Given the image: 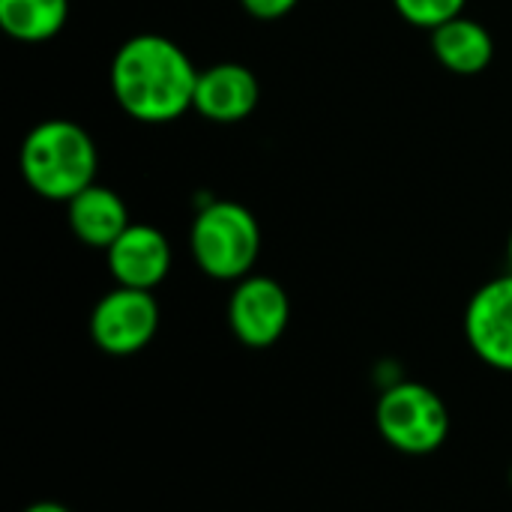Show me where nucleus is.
I'll return each instance as SVG.
<instances>
[{"mask_svg": "<svg viewBox=\"0 0 512 512\" xmlns=\"http://www.w3.org/2000/svg\"><path fill=\"white\" fill-rule=\"evenodd\" d=\"M189 246L201 273L216 282H240L261 255V228L243 204L210 201L192 219Z\"/></svg>", "mask_w": 512, "mask_h": 512, "instance_id": "7ed1b4c3", "label": "nucleus"}, {"mask_svg": "<svg viewBox=\"0 0 512 512\" xmlns=\"http://www.w3.org/2000/svg\"><path fill=\"white\" fill-rule=\"evenodd\" d=\"M432 51L456 75H477L492 63L495 42L492 33L474 18H453L432 30Z\"/></svg>", "mask_w": 512, "mask_h": 512, "instance_id": "9b49d317", "label": "nucleus"}, {"mask_svg": "<svg viewBox=\"0 0 512 512\" xmlns=\"http://www.w3.org/2000/svg\"><path fill=\"white\" fill-rule=\"evenodd\" d=\"M108 273L123 288L153 291L171 273V243L153 225H129L108 249Z\"/></svg>", "mask_w": 512, "mask_h": 512, "instance_id": "6e6552de", "label": "nucleus"}, {"mask_svg": "<svg viewBox=\"0 0 512 512\" xmlns=\"http://www.w3.org/2000/svg\"><path fill=\"white\" fill-rule=\"evenodd\" d=\"M159 330V306L153 291L123 288L102 294L90 312V339L102 354L132 357L144 351Z\"/></svg>", "mask_w": 512, "mask_h": 512, "instance_id": "39448f33", "label": "nucleus"}, {"mask_svg": "<svg viewBox=\"0 0 512 512\" xmlns=\"http://www.w3.org/2000/svg\"><path fill=\"white\" fill-rule=\"evenodd\" d=\"M21 512H72V510H69V507H63V504H57V501H36V504L24 507Z\"/></svg>", "mask_w": 512, "mask_h": 512, "instance_id": "2eb2a0df", "label": "nucleus"}, {"mask_svg": "<svg viewBox=\"0 0 512 512\" xmlns=\"http://www.w3.org/2000/svg\"><path fill=\"white\" fill-rule=\"evenodd\" d=\"M261 99V84L255 72L243 63H216L198 72L195 111L213 123L246 120Z\"/></svg>", "mask_w": 512, "mask_h": 512, "instance_id": "1a4fd4ad", "label": "nucleus"}, {"mask_svg": "<svg viewBox=\"0 0 512 512\" xmlns=\"http://www.w3.org/2000/svg\"><path fill=\"white\" fill-rule=\"evenodd\" d=\"M240 3L249 15H255L261 21H273V18L288 15L300 0H240Z\"/></svg>", "mask_w": 512, "mask_h": 512, "instance_id": "4468645a", "label": "nucleus"}, {"mask_svg": "<svg viewBox=\"0 0 512 512\" xmlns=\"http://www.w3.org/2000/svg\"><path fill=\"white\" fill-rule=\"evenodd\" d=\"M507 258H510V273H512V234H510V243H507Z\"/></svg>", "mask_w": 512, "mask_h": 512, "instance_id": "dca6fc26", "label": "nucleus"}, {"mask_svg": "<svg viewBox=\"0 0 512 512\" xmlns=\"http://www.w3.org/2000/svg\"><path fill=\"white\" fill-rule=\"evenodd\" d=\"M291 324L288 291L270 276H246L234 282L228 300V327L246 348L276 345Z\"/></svg>", "mask_w": 512, "mask_h": 512, "instance_id": "423d86ee", "label": "nucleus"}, {"mask_svg": "<svg viewBox=\"0 0 512 512\" xmlns=\"http://www.w3.org/2000/svg\"><path fill=\"white\" fill-rule=\"evenodd\" d=\"M21 177L48 201L69 204L96 183L99 153L87 129L72 120H42L21 141Z\"/></svg>", "mask_w": 512, "mask_h": 512, "instance_id": "f03ea898", "label": "nucleus"}, {"mask_svg": "<svg viewBox=\"0 0 512 512\" xmlns=\"http://www.w3.org/2000/svg\"><path fill=\"white\" fill-rule=\"evenodd\" d=\"M378 435L405 456H429L450 438V408L420 381H399L381 390L375 405Z\"/></svg>", "mask_w": 512, "mask_h": 512, "instance_id": "20e7f679", "label": "nucleus"}, {"mask_svg": "<svg viewBox=\"0 0 512 512\" xmlns=\"http://www.w3.org/2000/svg\"><path fill=\"white\" fill-rule=\"evenodd\" d=\"M510 483H512V468H510Z\"/></svg>", "mask_w": 512, "mask_h": 512, "instance_id": "f3484780", "label": "nucleus"}, {"mask_svg": "<svg viewBox=\"0 0 512 512\" xmlns=\"http://www.w3.org/2000/svg\"><path fill=\"white\" fill-rule=\"evenodd\" d=\"M465 339L492 369L512 372V273L486 282L465 309Z\"/></svg>", "mask_w": 512, "mask_h": 512, "instance_id": "0eeeda50", "label": "nucleus"}, {"mask_svg": "<svg viewBox=\"0 0 512 512\" xmlns=\"http://www.w3.org/2000/svg\"><path fill=\"white\" fill-rule=\"evenodd\" d=\"M72 234L90 249H108L132 222L123 198L108 186H87L66 204Z\"/></svg>", "mask_w": 512, "mask_h": 512, "instance_id": "9d476101", "label": "nucleus"}, {"mask_svg": "<svg viewBox=\"0 0 512 512\" xmlns=\"http://www.w3.org/2000/svg\"><path fill=\"white\" fill-rule=\"evenodd\" d=\"M69 0H0V27L18 42H45L63 30Z\"/></svg>", "mask_w": 512, "mask_h": 512, "instance_id": "f8f14e48", "label": "nucleus"}, {"mask_svg": "<svg viewBox=\"0 0 512 512\" xmlns=\"http://www.w3.org/2000/svg\"><path fill=\"white\" fill-rule=\"evenodd\" d=\"M198 72L192 57L168 36L126 39L111 60V93L141 123H171L195 108Z\"/></svg>", "mask_w": 512, "mask_h": 512, "instance_id": "f257e3e1", "label": "nucleus"}, {"mask_svg": "<svg viewBox=\"0 0 512 512\" xmlns=\"http://www.w3.org/2000/svg\"><path fill=\"white\" fill-rule=\"evenodd\" d=\"M393 6L408 24L435 30V27L459 18L465 9V0H393Z\"/></svg>", "mask_w": 512, "mask_h": 512, "instance_id": "ddd939ff", "label": "nucleus"}]
</instances>
